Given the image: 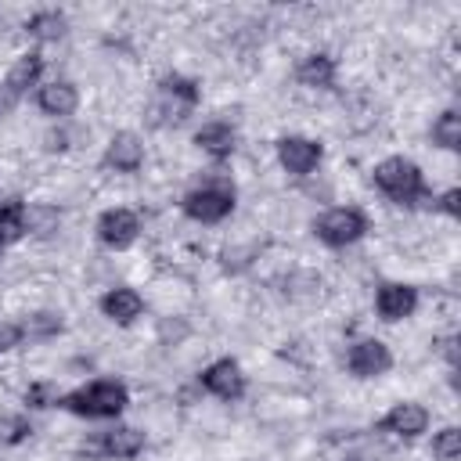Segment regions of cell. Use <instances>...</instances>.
<instances>
[{
  "label": "cell",
  "instance_id": "cell-1",
  "mask_svg": "<svg viewBox=\"0 0 461 461\" xmlns=\"http://www.w3.org/2000/svg\"><path fill=\"white\" fill-rule=\"evenodd\" d=\"M371 180H375V187H378L389 202H396V205H421V202L432 198L429 187H425V173H421L411 158H403V155L382 158V162L375 166Z\"/></svg>",
  "mask_w": 461,
  "mask_h": 461
},
{
  "label": "cell",
  "instance_id": "cell-2",
  "mask_svg": "<svg viewBox=\"0 0 461 461\" xmlns=\"http://www.w3.org/2000/svg\"><path fill=\"white\" fill-rule=\"evenodd\" d=\"M65 411L79 414V418H115L122 414V407L130 403V393L122 382L115 378H94L90 385H79L72 389L68 396L58 400Z\"/></svg>",
  "mask_w": 461,
  "mask_h": 461
},
{
  "label": "cell",
  "instance_id": "cell-3",
  "mask_svg": "<svg viewBox=\"0 0 461 461\" xmlns=\"http://www.w3.org/2000/svg\"><path fill=\"white\" fill-rule=\"evenodd\" d=\"M180 209H184V216L194 220V223H220V220H227V216L234 212V184H227V180H209V184L187 191L184 202H180Z\"/></svg>",
  "mask_w": 461,
  "mask_h": 461
},
{
  "label": "cell",
  "instance_id": "cell-4",
  "mask_svg": "<svg viewBox=\"0 0 461 461\" xmlns=\"http://www.w3.org/2000/svg\"><path fill=\"white\" fill-rule=\"evenodd\" d=\"M313 234L331 249H346L367 234V216L353 205H335L313 220Z\"/></svg>",
  "mask_w": 461,
  "mask_h": 461
},
{
  "label": "cell",
  "instance_id": "cell-5",
  "mask_svg": "<svg viewBox=\"0 0 461 461\" xmlns=\"http://www.w3.org/2000/svg\"><path fill=\"white\" fill-rule=\"evenodd\" d=\"M346 367H349V375H357V378H378V375H385V371L393 367V353H389V346L378 342V339H357V342L346 349Z\"/></svg>",
  "mask_w": 461,
  "mask_h": 461
},
{
  "label": "cell",
  "instance_id": "cell-6",
  "mask_svg": "<svg viewBox=\"0 0 461 461\" xmlns=\"http://www.w3.org/2000/svg\"><path fill=\"white\" fill-rule=\"evenodd\" d=\"M321 155H324V148L317 144V140H310V137H281L277 140V162L285 166V173H292V176H310L313 169H317V162H321Z\"/></svg>",
  "mask_w": 461,
  "mask_h": 461
},
{
  "label": "cell",
  "instance_id": "cell-7",
  "mask_svg": "<svg viewBox=\"0 0 461 461\" xmlns=\"http://www.w3.org/2000/svg\"><path fill=\"white\" fill-rule=\"evenodd\" d=\"M137 234H140V220H137L133 209L115 205V209H104V212L97 216V238H101L108 249H130V245L137 241Z\"/></svg>",
  "mask_w": 461,
  "mask_h": 461
},
{
  "label": "cell",
  "instance_id": "cell-8",
  "mask_svg": "<svg viewBox=\"0 0 461 461\" xmlns=\"http://www.w3.org/2000/svg\"><path fill=\"white\" fill-rule=\"evenodd\" d=\"M198 382H202V389L212 393L216 400H238V396L245 393V375H241V367H238L230 357L212 360V364L198 375Z\"/></svg>",
  "mask_w": 461,
  "mask_h": 461
},
{
  "label": "cell",
  "instance_id": "cell-9",
  "mask_svg": "<svg viewBox=\"0 0 461 461\" xmlns=\"http://www.w3.org/2000/svg\"><path fill=\"white\" fill-rule=\"evenodd\" d=\"M378 429L389 432V436H400V439H414V436H421V432L429 429V411H425L421 403H414V400L393 403V407L382 414Z\"/></svg>",
  "mask_w": 461,
  "mask_h": 461
},
{
  "label": "cell",
  "instance_id": "cell-10",
  "mask_svg": "<svg viewBox=\"0 0 461 461\" xmlns=\"http://www.w3.org/2000/svg\"><path fill=\"white\" fill-rule=\"evenodd\" d=\"M144 450V432L133 429V425H115L108 432H101V439L94 447H86V454H101V457H112V461H130Z\"/></svg>",
  "mask_w": 461,
  "mask_h": 461
},
{
  "label": "cell",
  "instance_id": "cell-11",
  "mask_svg": "<svg viewBox=\"0 0 461 461\" xmlns=\"http://www.w3.org/2000/svg\"><path fill=\"white\" fill-rule=\"evenodd\" d=\"M375 310H378L382 321H403L418 310V288L400 285V281H385L375 292Z\"/></svg>",
  "mask_w": 461,
  "mask_h": 461
},
{
  "label": "cell",
  "instance_id": "cell-12",
  "mask_svg": "<svg viewBox=\"0 0 461 461\" xmlns=\"http://www.w3.org/2000/svg\"><path fill=\"white\" fill-rule=\"evenodd\" d=\"M76 104H79V90H76V83H68V79H50V83H43V86L36 90V108H40L43 115H50V119L72 115Z\"/></svg>",
  "mask_w": 461,
  "mask_h": 461
},
{
  "label": "cell",
  "instance_id": "cell-13",
  "mask_svg": "<svg viewBox=\"0 0 461 461\" xmlns=\"http://www.w3.org/2000/svg\"><path fill=\"white\" fill-rule=\"evenodd\" d=\"M140 162H144V144H140L137 133L122 130V133H115L108 140V151H104V166L108 169H115V173H137Z\"/></svg>",
  "mask_w": 461,
  "mask_h": 461
},
{
  "label": "cell",
  "instance_id": "cell-14",
  "mask_svg": "<svg viewBox=\"0 0 461 461\" xmlns=\"http://www.w3.org/2000/svg\"><path fill=\"white\" fill-rule=\"evenodd\" d=\"M101 313L108 321H115V324H133L144 313V299H140L137 288H126V285L122 288H108L101 295Z\"/></svg>",
  "mask_w": 461,
  "mask_h": 461
},
{
  "label": "cell",
  "instance_id": "cell-15",
  "mask_svg": "<svg viewBox=\"0 0 461 461\" xmlns=\"http://www.w3.org/2000/svg\"><path fill=\"white\" fill-rule=\"evenodd\" d=\"M194 144H198L205 155H212V158L220 162V158H230V155H234V148H238V133H234L230 122L212 119V122H205V126L194 133Z\"/></svg>",
  "mask_w": 461,
  "mask_h": 461
},
{
  "label": "cell",
  "instance_id": "cell-16",
  "mask_svg": "<svg viewBox=\"0 0 461 461\" xmlns=\"http://www.w3.org/2000/svg\"><path fill=\"white\" fill-rule=\"evenodd\" d=\"M295 79L310 90H331L335 86V58L331 54H306L295 68Z\"/></svg>",
  "mask_w": 461,
  "mask_h": 461
},
{
  "label": "cell",
  "instance_id": "cell-17",
  "mask_svg": "<svg viewBox=\"0 0 461 461\" xmlns=\"http://www.w3.org/2000/svg\"><path fill=\"white\" fill-rule=\"evenodd\" d=\"M158 94L169 97V101H176V104H184V108H194V104L202 101V86H198L191 76H180V72L162 76V79H158Z\"/></svg>",
  "mask_w": 461,
  "mask_h": 461
},
{
  "label": "cell",
  "instance_id": "cell-18",
  "mask_svg": "<svg viewBox=\"0 0 461 461\" xmlns=\"http://www.w3.org/2000/svg\"><path fill=\"white\" fill-rule=\"evenodd\" d=\"M40 72H43V54H36V50H29V54H22L14 65H11V72H7V86L11 90H18V94H25L29 86H36V79H40Z\"/></svg>",
  "mask_w": 461,
  "mask_h": 461
},
{
  "label": "cell",
  "instance_id": "cell-19",
  "mask_svg": "<svg viewBox=\"0 0 461 461\" xmlns=\"http://www.w3.org/2000/svg\"><path fill=\"white\" fill-rule=\"evenodd\" d=\"M22 234H25V202L22 198L0 202V249L18 241Z\"/></svg>",
  "mask_w": 461,
  "mask_h": 461
},
{
  "label": "cell",
  "instance_id": "cell-20",
  "mask_svg": "<svg viewBox=\"0 0 461 461\" xmlns=\"http://www.w3.org/2000/svg\"><path fill=\"white\" fill-rule=\"evenodd\" d=\"M25 32L32 40H61L65 36V14L61 11H36L25 22Z\"/></svg>",
  "mask_w": 461,
  "mask_h": 461
},
{
  "label": "cell",
  "instance_id": "cell-21",
  "mask_svg": "<svg viewBox=\"0 0 461 461\" xmlns=\"http://www.w3.org/2000/svg\"><path fill=\"white\" fill-rule=\"evenodd\" d=\"M432 144H439L443 151H457L461 148V115L454 108H447L436 122H432Z\"/></svg>",
  "mask_w": 461,
  "mask_h": 461
},
{
  "label": "cell",
  "instance_id": "cell-22",
  "mask_svg": "<svg viewBox=\"0 0 461 461\" xmlns=\"http://www.w3.org/2000/svg\"><path fill=\"white\" fill-rule=\"evenodd\" d=\"M432 454H436L439 461H457V457H461V429H454V425L439 429V432L432 436Z\"/></svg>",
  "mask_w": 461,
  "mask_h": 461
},
{
  "label": "cell",
  "instance_id": "cell-23",
  "mask_svg": "<svg viewBox=\"0 0 461 461\" xmlns=\"http://www.w3.org/2000/svg\"><path fill=\"white\" fill-rule=\"evenodd\" d=\"M22 331H25L29 339H50V335L61 331V317H58V313H32V317L22 324Z\"/></svg>",
  "mask_w": 461,
  "mask_h": 461
},
{
  "label": "cell",
  "instance_id": "cell-24",
  "mask_svg": "<svg viewBox=\"0 0 461 461\" xmlns=\"http://www.w3.org/2000/svg\"><path fill=\"white\" fill-rule=\"evenodd\" d=\"M58 227V212L40 205V209H25V230H36V234H50Z\"/></svg>",
  "mask_w": 461,
  "mask_h": 461
},
{
  "label": "cell",
  "instance_id": "cell-25",
  "mask_svg": "<svg viewBox=\"0 0 461 461\" xmlns=\"http://www.w3.org/2000/svg\"><path fill=\"white\" fill-rule=\"evenodd\" d=\"M29 432H32V421L25 414H11V418L0 421V439L4 443H22Z\"/></svg>",
  "mask_w": 461,
  "mask_h": 461
},
{
  "label": "cell",
  "instance_id": "cell-26",
  "mask_svg": "<svg viewBox=\"0 0 461 461\" xmlns=\"http://www.w3.org/2000/svg\"><path fill=\"white\" fill-rule=\"evenodd\" d=\"M58 400H61V396H58V389H54L50 382H32V385L25 389V403L36 407V411H40V407H54Z\"/></svg>",
  "mask_w": 461,
  "mask_h": 461
},
{
  "label": "cell",
  "instance_id": "cell-27",
  "mask_svg": "<svg viewBox=\"0 0 461 461\" xmlns=\"http://www.w3.org/2000/svg\"><path fill=\"white\" fill-rule=\"evenodd\" d=\"M439 209H443L447 216H457V212H461V191H457V187L443 191V194H439Z\"/></svg>",
  "mask_w": 461,
  "mask_h": 461
},
{
  "label": "cell",
  "instance_id": "cell-28",
  "mask_svg": "<svg viewBox=\"0 0 461 461\" xmlns=\"http://www.w3.org/2000/svg\"><path fill=\"white\" fill-rule=\"evenodd\" d=\"M18 101H22V94H18V90H11V86L0 79V115L14 112V108H18Z\"/></svg>",
  "mask_w": 461,
  "mask_h": 461
},
{
  "label": "cell",
  "instance_id": "cell-29",
  "mask_svg": "<svg viewBox=\"0 0 461 461\" xmlns=\"http://www.w3.org/2000/svg\"><path fill=\"white\" fill-rule=\"evenodd\" d=\"M47 148H68V133L65 130H54V133H47Z\"/></svg>",
  "mask_w": 461,
  "mask_h": 461
}]
</instances>
